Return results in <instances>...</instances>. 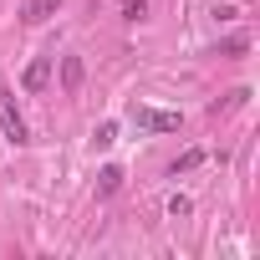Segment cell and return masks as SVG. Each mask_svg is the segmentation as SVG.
I'll use <instances>...</instances> for the list:
<instances>
[{
    "label": "cell",
    "instance_id": "obj_1",
    "mask_svg": "<svg viewBox=\"0 0 260 260\" xmlns=\"http://www.w3.org/2000/svg\"><path fill=\"white\" fill-rule=\"evenodd\" d=\"M133 122L148 127V133H179V127H184L179 112H158V107H143V102H133Z\"/></svg>",
    "mask_w": 260,
    "mask_h": 260
},
{
    "label": "cell",
    "instance_id": "obj_2",
    "mask_svg": "<svg viewBox=\"0 0 260 260\" xmlns=\"http://www.w3.org/2000/svg\"><path fill=\"white\" fill-rule=\"evenodd\" d=\"M0 127H6V138L21 148L26 143V117L16 112V102H11V87H0Z\"/></svg>",
    "mask_w": 260,
    "mask_h": 260
},
{
    "label": "cell",
    "instance_id": "obj_3",
    "mask_svg": "<svg viewBox=\"0 0 260 260\" xmlns=\"http://www.w3.org/2000/svg\"><path fill=\"white\" fill-rule=\"evenodd\" d=\"M61 11V0H26V6H21V21L26 26H41V21H51Z\"/></svg>",
    "mask_w": 260,
    "mask_h": 260
},
{
    "label": "cell",
    "instance_id": "obj_4",
    "mask_svg": "<svg viewBox=\"0 0 260 260\" xmlns=\"http://www.w3.org/2000/svg\"><path fill=\"white\" fill-rule=\"evenodd\" d=\"M46 82H51V56H36V61L26 67V77H21V87H26V92H41Z\"/></svg>",
    "mask_w": 260,
    "mask_h": 260
},
{
    "label": "cell",
    "instance_id": "obj_5",
    "mask_svg": "<svg viewBox=\"0 0 260 260\" xmlns=\"http://www.w3.org/2000/svg\"><path fill=\"white\" fill-rule=\"evenodd\" d=\"M61 87H67V92H77V87H82V61H77V56H67V61H61Z\"/></svg>",
    "mask_w": 260,
    "mask_h": 260
},
{
    "label": "cell",
    "instance_id": "obj_6",
    "mask_svg": "<svg viewBox=\"0 0 260 260\" xmlns=\"http://www.w3.org/2000/svg\"><path fill=\"white\" fill-rule=\"evenodd\" d=\"M117 184H122V169H117V164H107V169L97 174V194H117Z\"/></svg>",
    "mask_w": 260,
    "mask_h": 260
},
{
    "label": "cell",
    "instance_id": "obj_7",
    "mask_svg": "<svg viewBox=\"0 0 260 260\" xmlns=\"http://www.w3.org/2000/svg\"><path fill=\"white\" fill-rule=\"evenodd\" d=\"M199 164H204V153H199V148L179 153V164H174V179H179V174H189V169H199Z\"/></svg>",
    "mask_w": 260,
    "mask_h": 260
},
{
    "label": "cell",
    "instance_id": "obj_8",
    "mask_svg": "<svg viewBox=\"0 0 260 260\" xmlns=\"http://www.w3.org/2000/svg\"><path fill=\"white\" fill-rule=\"evenodd\" d=\"M92 143H97V148L117 143V122H97V133H92Z\"/></svg>",
    "mask_w": 260,
    "mask_h": 260
},
{
    "label": "cell",
    "instance_id": "obj_9",
    "mask_svg": "<svg viewBox=\"0 0 260 260\" xmlns=\"http://www.w3.org/2000/svg\"><path fill=\"white\" fill-rule=\"evenodd\" d=\"M189 209H194L189 194H174V199H169V219H189Z\"/></svg>",
    "mask_w": 260,
    "mask_h": 260
},
{
    "label": "cell",
    "instance_id": "obj_10",
    "mask_svg": "<svg viewBox=\"0 0 260 260\" xmlns=\"http://www.w3.org/2000/svg\"><path fill=\"white\" fill-rule=\"evenodd\" d=\"M143 16H148L143 0H122V21H143Z\"/></svg>",
    "mask_w": 260,
    "mask_h": 260
}]
</instances>
